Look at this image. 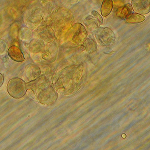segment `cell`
<instances>
[{
	"instance_id": "1",
	"label": "cell",
	"mask_w": 150,
	"mask_h": 150,
	"mask_svg": "<svg viewBox=\"0 0 150 150\" xmlns=\"http://www.w3.org/2000/svg\"><path fill=\"white\" fill-rule=\"evenodd\" d=\"M7 92L9 95L15 99H20L24 96L27 88L25 83L19 78H13L7 83Z\"/></svg>"
},
{
	"instance_id": "2",
	"label": "cell",
	"mask_w": 150,
	"mask_h": 150,
	"mask_svg": "<svg viewBox=\"0 0 150 150\" xmlns=\"http://www.w3.org/2000/svg\"><path fill=\"white\" fill-rule=\"evenodd\" d=\"M96 32L97 39L102 44L108 45L115 40V34L109 28H100Z\"/></svg>"
},
{
	"instance_id": "3",
	"label": "cell",
	"mask_w": 150,
	"mask_h": 150,
	"mask_svg": "<svg viewBox=\"0 0 150 150\" xmlns=\"http://www.w3.org/2000/svg\"><path fill=\"white\" fill-rule=\"evenodd\" d=\"M132 7L137 13L147 14L150 12V0H132Z\"/></svg>"
},
{
	"instance_id": "4",
	"label": "cell",
	"mask_w": 150,
	"mask_h": 150,
	"mask_svg": "<svg viewBox=\"0 0 150 150\" xmlns=\"http://www.w3.org/2000/svg\"><path fill=\"white\" fill-rule=\"evenodd\" d=\"M7 52L9 57L14 61L18 62L24 61V55L19 47L16 46H12L8 49Z\"/></svg>"
},
{
	"instance_id": "5",
	"label": "cell",
	"mask_w": 150,
	"mask_h": 150,
	"mask_svg": "<svg viewBox=\"0 0 150 150\" xmlns=\"http://www.w3.org/2000/svg\"><path fill=\"white\" fill-rule=\"evenodd\" d=\"M74 32L72 40H82L86 38L87 33L85 27L81 23H76L74 28Z\"/></svg>"
},
{
	"instance_id": "6",
	"label": "cell",
	"mask_w": 150,
	"mask_h": 150,
	"mask_svg": "<svg viewBox=\"0 0 150 150\" xmlns=\"http://www.w3.org/2000/svg\"><path fill=\"white\" fill-rule=\"evenodd\" d=\"M132 12V7L131 4H126L118 8L117 11L116 15L120 18H126Z\"/></svg>"
},
{
	"instance_id": "7",
	"label": "cell",
	"mask_w": 150,
	"mask_h": 150,
	"mask_svg": "<svg viewBox=\"0 0 150 150\" xmlns=\"http://www.w3.org/2000/svg\"><path fill=\"white\" fill-rule=\"evenodd\" d=\"M113 7L112 0H103L101 6V13L103 17H106L110 14Z\"/></svg>"
},
{
	"instance_id": "8",
	"label": "cell",
	"mask_w": 150,
	"mask_h": 150,
	"mask_svg": "<svg viewBox=\"0 0 150 150\" xmlns=\"http://www.w3.org/2000/svg\"><path fill=\"white\" fill-rule=\"evenodd\" d=\"M145 17L138 13H131L126 18V22L130 24L139 23L144 21Z\"/></svg>"
},
{
	"instance_id": "9",
	"label": "cell",
	"mask_w": 150,
	"mask_h": 150,
	"mask_svg": "<svg viewBox=\"0 0 150 150\" xmlns=\"http://www.w3.org/2000/svg\"><path fill=\"white\" fill-rule=\"evenodd\" d=\"M85 25L88 28H93L98 27L99 23L98 20L95 18L94 16H89L87 17L84 21Z\"/></svg>"
},
{
	"instance_id": "10",
	"label": "cell",
	"mask_w": 150,
	"mask_h": 150,
	"mask_svg": "<svg viewBox=\"0 0 150 150\" xmlns=\"http://www.w3.org/2000/svg\"><path fill=\"white\" fill-rule=\"evenodd\" d=\"M85 43L86 46V50L88 49V52H92L95 50L96 46L95 41H94L93 40L87 39L85 41Z\"/></svg>"
},
{
	"instance_id": "11",
	"label": "cell",
	"mask_w": 150,
	"mask_h": 150,
	"mask_svg": "<svg viewBox=\"0 0 150 150\" xmlns=\"http://www.w3.org/2000/svg\"><path fill=\"white\" fill-rule=\"evenodd\" d=\"M7 49V44L3 40H0V54L6 52Z\"/></svg>"
},
{
	"instance_id": "12",
	"label": "cell",
	"mask_w": 150,
	"mask_h": 150,
	"mask_svg": "<svg viewBox=\"0 0 150 150\" xmlns=\"http://www.w3.org/2000/svg\"><path fill=\"white\" fill-rule=\"evenodd\" d=\"M92 16L95 17L97 20H98V22L99 23V24H102L103 23V19L102 18V16H100L99 13H98V12L96 11H92Z\"/></svg>"
},
{
	"instance_id": "13",
	"label": "cell",
	"mask_w": 150,
	"mask_h": 150,
	"mask_svg": "<svg viewBox=\"0 0 150 150\" xmlns=\"http://www.w3.org/2000/svg\"><path fill=\"white\" fill-rule=\"evenodd\" d=\"M4 82V77L2 74L0 73V88L3 85Z\"/></svg>"
}]
</instances>
